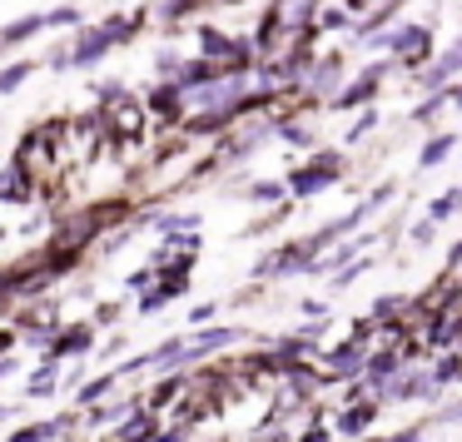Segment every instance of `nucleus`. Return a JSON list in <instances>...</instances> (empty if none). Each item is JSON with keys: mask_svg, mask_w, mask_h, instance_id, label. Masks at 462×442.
<instances>
[{"mask_svg": "<svg viewBox=\"0 0 462 442\" xmlns=\"http://www.w3.org/2000/svg\"><path fill=\"white\" fill-rule=\"evenodd\" d=\"M448 95H452V100H457V105H462V85H452V90H448Z\"/></svg>", "mask_w": 462, "mask_h": 442, "instance_id": "15", "label": "nucleus"}, {"mask_svg": "<svg viewBox=\"0 0 462 442\" xmlns=\"http://www.w3.org/2000/svg\"><path fill=\"white\" fill-rule=\"evenodd\" d=\"M328 180H333L328 170H303V180H293V189H299V194H313V189H323Z\"/></svg>", "mask_w": 462, "mask_h": 442, "instance_id": "6", "label": "nucleus"}, {"mask_svg": "<svg viewBox=\"0 0 462 442\" xmlns=\"http://www.w3.org/2000/svg\"><path fill=\"white\" fill-rule=\"evenodd\" d=\"M60 432H65V422H35V428L11 432V442H55Z\"/></svg>", "mask_w": 462, "mask_h": 442, "instance_id": "4", "label": "nucleus"}, {"mask_svg": "<svg viewBox=\"0 0 462 442\" xmlns=\"http://www.w3.org/2000/svg\"><path fill=\"white\" fill-rule=\"evenodd\" d=\"M110 388H115V373H105V378H95V382H85V388H80V402H95V398H105Z\"/></svg>", "mask_w": 462, "mask_h": 442, "instance_id": "9", "label": "nucleus"}, {"mask_svg": "<svg viewBox=\"0 0 462 442\" xmlns=\"http://www.w3.org/2000/svg\"><path fill=\"white\" fill-rule=\"evenodd\" d=\"M41 31V21H21V25H5V41H25V35Z\"/></svg>", "mask_w": 462, "mask_h": 442, "instance_id": "12", "label": "nucleus"}, {"mask_svg": "<svg viewBox=\"0 0 462 442\" xmlns=\"http://www.w3.org/2000/svg\"><path fill=\"white\" fill-rule=\"evenodd\" d=\"M373 85H378V70H373V75H363V80H358V85H353V90H348V95H343V100H338V105H358V100H368V95H373Z\"/></svg>", "mask_w": 462, "mask_h": 442, "instance_id": "7", "label": "nucleus"}, {"mask_svg": "<svg viewBox=\"0 0 462 442\" xmlns=\"http://www.w3.org/2000/svg\"><path fill=\"white\" fill-rule=\"evenodd\" d=\"M5 348H11V338H5V333H0V353H5Z\"/></svg>", "mask_w": 462, "mask_h": 442, "instance_id": "17", "label": "nucleus"}, {"mask_svg": "<svg viewBox=\"0 0 462 442\" xmlns=\"http://www.w3.org/2000/svg\"><path fill=\"white\" fill-rule=\"evenodd\" d=\"M353 373H368V358L358 353V343H343L328 353V378H353Z\"/></svg>", "mask_w": 462, "mask_h": 442, "instance_id": "2", "label": "nucleus"}, {"mask_svg": "<svg viewBox=\"0 0 462 442\" xmlns=\"http://www.w3.org/2000/svg\"><path fill=\"white\" fill-rule=\"evenodd\" d=\"M299 442H333V432H328V428H323V422H313V428H309V432H303V437H299Z\"/></svg>", "mask_w": 462, "mask_h": 442, "instance_id": "13", "label": "nucleus"}, {"mask_svg": "<svg viewBox=\"0 0 462 442\" xmlns=\"http://www.w3.org/2000/svg\"><path fill=\"white\" fill-rule=\"evenodd\" d=\"M5 373H11V363H5V358H0V378H5Z\"/></svg>", "mask_w": 462, "mask_h": 442, "instance_id": "16", "label": "nucleus"}, {"mask_svg": "<svg viewBox=\"0 0 462 442\" xmlns=\"http://www.w3.org/2000/svg\"><path fill=\"white\" fill-rule=\"evenodd\" d=\"M0 418H5V408H0Z\"/></svg>", "mask_w": 462, "mask_h": 442, "instance_id": "19", "label": "nucleus"}, {"mask_svg": "<svg viewBox=\"0 0 462 442\" xmlns=\"http://www.w3.org/2000/svg\"><path fill=\"white\" fill-rule=\"evenodd\" d=\"M51 388H55V363H45V368L31 378V398H45Z\"/></svg>", "mask_w": 462, "mask_h": 442, "instance_id": "8", "label": "nucleus"}, {"mask_svg": "<svg viewBox=\"0 0 462 442\" xmlns=\"http://www.w3.org/2000/svg\"><path fill=\"white\" fill-rule=\"evenodd\" d=\"M209 442H229V437H209Z\"/></svg>", "mask_w": 462, "mask_h": 442, "instance_id": "18", "label": "nucleus"}, {"mask_svg": "<svg viewBox=\"0 0 462 442\" xmlns=\"http://www.w3.org/2000/svg\"><path fill=\"white\" fill-rule=\"evenodd\" d=\"M234 338H239L234 328H214V333H204V338L189 348V358H199V353H214V348H224V343H234Z\"/></svg>", "mask_w": 462, "mask_h": 442, "instance_id": "5", "label": "nucleus"}, {"mask_svg": "<svg viewBox=\"0 0 462 442\" xmlns=\"http://www.w3.org/2000/svg\"><path fill=\"white\" fill-rule=\"evenodd\" d=\"M457 204H462V189H457V194H442V199L432 204V219H448V214L457 209Z\"/></svg>", "mask_w": 462, "mask_h": 442, "instance_id": "11", "label": "nucleus"}, {"mask_svg": "<svg viewBox=\"0 0 462 442\" xmlns=\"http://www.w3.org/2000/svg\"><path fill=\"white\" fill-rule=\"evenodd\" d=\"M373 418H378V402H348V408L333 418V432H338V437H358V432L373 428Z\"/></svg>", "mask_w": 462, "mask_h": 442, "instance_id": "1", "label": "nucleus"}, {"mask_svg": "<svg viewBox=\"0 0 462 442\" xmlns=\"http://www.w3.org/2000/svg\"><path fill=\"white\" fill-rule=\"evenodd\" d=\"M160 442H189V432H184V428H170V432H160Z\"/></svg>", "mask_w": 462, "mask_h": 442, "instance_id": "14", "label": "nucleus"}, {"mask_svg": "<svg viewBox=\"0 0 462 442\" xmlns=\"http://www.w3.org/2000/svg\"><path fill=\"white\" fill-rule=\"evenodd\" d=\"M448 150H452V134H442V140H432L428 150H422V164H438V160H442V154H448Z\"/></svg>", "mask_w": 462, "mask_h": 442, "instance_id": "10", "label": "nucleus"}, {"mask_svg": "<svg viewBox=\"0 0 462 442\" xmlns=\"http://www.w3.org/2000/svg\"><path fill=\"white\" fill-rule=\"evenodd\" d=\"M90 343H95V333H90V328H70L65 338H55V343H51V358H70V353H85Z\"/></svg>", "mask_w": 462, "mask_h": 442, "instance_id": "3", "label": "nucleus"}]
</instances>
